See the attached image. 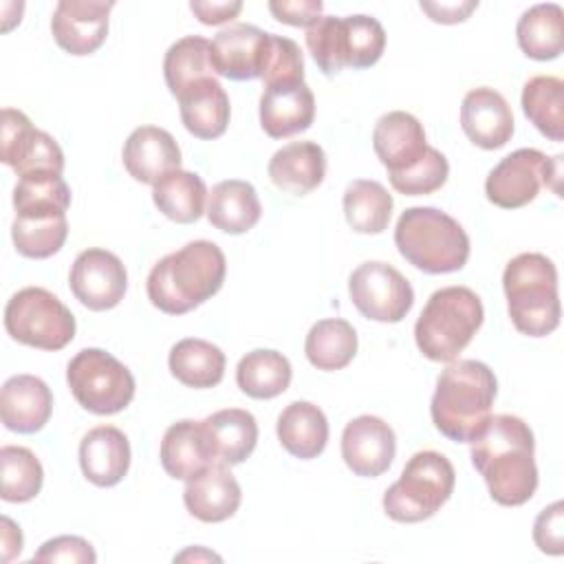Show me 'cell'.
<instances>
[{
    "label": "cell",
    "mask_w": 564,
    "mask_h": 564,
    "mask_svg": "<svg viewBox=\"0 0 564 564\" xmlns=\"http://www.w3.org/2000/svg\"><path fill=\"white\" fill-rule=\"evenodd\" d=\"M372 148L379 161L386 165L388 176L403 174L412 170L427 152L423 123L405 112L392 110L379 117L372 130Z\"/></svg>",
    "instance_id": "cell-16"
},
{
    "label": "cell",
    "mask_w": 564,
    "mask_h": 564,
    "mask_svg": "<svg viewBox=\"0 0 564 564\" xmlns=\"http://www.w3.org/2000/svg\"><path fill=\"white\" fill-rule=\"evenodd\" d=\"M220 560L218 555H214V553H209V551H203V549H189V551H183L181 555H176L174 557V562L178 560V562H183V560Z\"/></svg>",
    "instance_id": "cell-50"
},
{
    "label": "cell",
    "mask_w": 564,
    "mask_h": 564,
    "mask_svg": "<svg viewBox=\"0 0 564 564\" xmlns=\"http://www.w3.org/2000/svg\"><path fill=\"white\" fill-rule=\"evenodd\" d=\"M447 174H449V163L445 154L430 145L425 156L412 170L397 176H388V178H390V185L403 196H425L441 189L447 181Z\"/></svg>",
    "instance_id": "cell-42"
},
{
    "label": "cell",
    "mask_w": 564,
    "mask_h": 564,
    "mask_svg": "<svg viewBox=\"0 0 564 564\" xmlns=\"http://www.w3.org/2000/svg\"><path fill=\"white\" fill-rule=\"evenodd\" d=\"M546 154L535 148H520L507 154L487 176L485 194L502 209L529 205L544 185Z\"/></svg>",
    "instance_id": "cell-13"
},
{
    "label": "cell",
    "mask_w": 564,
    "mask_h": 564,
    "mask_svg": "<svg viewBox=\"0 0 564 564\" xmlns=\"http://www.w3.org/2000/svg\"><path fill=\"white\" fill-rule=\"evenodd\" d=\"M112 7L115 2L101 0H59L51 18L57 46L70 55L95 53L106 42Z\"/></svg>",
    "instance_id": "cell-15"
},
{
    "label": "cell",
    "mask_w": 564,
    "mask_h": 564,
    "mask_svg": "<svg viewBox=\"0 0 564 564\" xmlns=\"http://www.w3.org/2000/svg\"><path fill=\"white\" fill-rule=\"evenodd\" d=\"M4 328L18 344L40 350H62L75 337V317L51 291L26 286L7 302Z\"/></svg>",
    "instance_id": "cell-8"
},
{
    "label": "cell",
    "mask_w": 564,
    "mask_h": 564,
    "mask_svg": "<svg viewBox=\"0 0 564 564\" xmlns=\"http://www.w3.org/2000/svg\"><path fill=\"white\" fill-rule=\"evenodd\" d=\"M498 392L494 370L476 359L452 361L436 379L430 414L434 427L456 443H471L487 421Z\"/></svg>",
    "instance_id": "cell-3"
},
{
    "label": "cell",
    "mask_w": 564,
    "mask_h": 564,
    "mask_svg": "<svg viewBox=\"0 0 564 564\" xmlns=\"http://www.w3.org/2000/svg\"><path fill=\"white\" fill-rule=\"evenodd\" d=\"M533 540L542 553L560 555L564 551V505L562 500L540 511L533 524Z\"/></svg>",
    "instance_id": "cell-44"
},
{
    "label": "cell",
    "mask_w": 564,
    "mask_h": 564,
    "mask_svg": "<svg viewBox=\"0 0 564 564\" xmlns=\"http://www.w3.org/2000/svg\"><path fill=\"white\" fill-rule=\"evenodd\" d=\"M482 317V302L471 289H438L414 324L416 346L432 361H454L480 328Z\"/></svg>",
    "instance_id": "cell-6"
},
{
    "label": "cell",
    "mask_w": 564,
    "mask_h": 564,
    "mask_svg": "<svg viewBox=\"0 0 564 564\" xmlns=\"http://www.w3.org/2000/svg\"><path fill=\"white\" fill-rule=\"evenodd\" d=\"M227 260L212 240H194L163 256L148 275V300L167 315H183L216 295L225 282Z\"/></svg>",
    "instance_id": "cell-2"
},
{
    "label": "cell",
    "mask_w": 564,
    "mask_h": 564,
    "mask_svg": "<svg viewBox=\"0 0 564 564\" xmlns=\"http://www.w3.org/2000/svg\"><path fill=\"white\" fill-rule=\"evenodd\" d=\"M123 167L139 181L154 185L165 174L181 170V150L176 139L159 126H141L123 143Z\"/></svg>",
    "instance_id": "cell-18"
},
{
    "label": "cell",
    "mask_w": 564,
    "mask_h": 564,
    "mask_svg": "<svg viewBox=\"0 0 564 564\" xmlns=\"http://www.w3.org/2000/svg\"><path fill=\"white\" fill-rule=\"evenodd\" d=\"M262 205L256 187L240 178H227L212 187L207 200V220L225 234H245L260 220Z\"/></svg>",
    "instance_id": "cell-29"
},
{
    "label": "cell",
    "mask_w": 564,
    "mask_h": 564,
    "mask_svg": "<svg viewBox=\"0 0 564 564\" xmlns=\"http://www.w3.org/2000/svg\"><path fill=\"white\" fill-rule=\"evenodd\" d=\"M397 454L392 427L372 414L352 419L341 434V458L355 476L377 478L390 469Z\"/></svg>",
    "instance_id": "cell-14"
},
{
    "label": "cell",
    "mask_w": 564,
    "mask_h": 564,
    "mask_svg": "<svg viewBox=\"0 0 564 564\" xmlns=\"http://www.w3.org/2000/svg\"><path fill=\"white\" fill-rule=\"evenodd\" d=\"M152 200L165 218L187 225L203 216L207 187L198 174L174 170L152 185Z\"/></svg>",
    "instance_id": "cell-33"
},
{
    "label": "cell",
    "mask_w": 564,
    "mask_h": 564,
    "mask_svg": "<svg viewBox=\"0 0 564 564\" xmlns=\"http://www.w3.org/2000/svg\"><path fill=\"white\" fill-rule=\"evenodd\" d=\"M159 456L165 474L176 480H189L218 463L203 421L192 419L176 421L165 430Z\"/></svg>",
    "instance_id": "cell-23"
},
{
    "label": "cell",
    "mask_w": 564,
    "mask_h": 564,
    "mask_svg": "<svg viewBox=\"0 0 564 564\" xmlns=\"http://www.w3.org/2000/svg\"><path fill=\"white\" fill-rule=\"evenodd\" d=\"M527 119L551 141L564 139V82L553 75H535L522 88Z\"/></svg>",
    "instance_id": "cell-38"
},
{
    "label": "cell",
    "mask_w": 564,
    "mask_h": 564,
    "mask_svg": "<svg viewBox=\"0 0 564 564\" xmlns=\"http://www.w3.org/2000/svg\"><path fill=\"white\" fill-rule=\"evenodd\" d=\"M324 4L319 0H271L269 11L275 20L291 26H313L322 18Z\"/></svg>",
    "instance_id": "cell-46"
},
{
    "label": "cell",
    "mask_w": 564,
    "mask_h": 564,
    "mask_svg": "<svg viewBox=\"0 0 564 564\" xmlns=\"http://www.w3.org/2000/svg\"><path fill=\"white\" fill-rule=\"evenodd\" d=\"M66 381L75 401L99 416L121 412L134 397L128 366L101 348L79 350L66 366Z\"/></svg>",
    "instance_id": "cell-9"
},
{
    "label": "cell",
    "mask_w": 564,
    "mask_h": 564,
    "mask_svg": "<svg viewBox=\"0 0 564 564\" xmlns=\"http://www.w3.org/2000/svg\"><path fill=\"white\" fill-rule=\"evenodd\" d=\"M280 445L300 460L319 456L328 443L326 414L311 401H293L278 416Z\"/></svg>",
    "instance_id": "cell-28"
},
{
    "label": "cell",
    "mask_w": 564,
    "mask_h": 564,
    "mask_svg": "<svg viewBox=\"0 0 564 564\" xmlns=\"http://www.w3.org/2000/svg\"><path fill=\"white\" fill-rule=\"evenodd\" d=\"M478 7L476 0L465 2H421V11L430 15V20L441 24H456L469 18V13Z\"/></svg>",
    "instance_id": "cell-47"
},
{
    "label": "cell",
    "mask_w": 564,
    "mask_h": 564,
    "mask_svg": "<svg viewBox=\"0 0 564 564\" xmlns=\"http://www.w3.org/2000/svg\"><path fill=\"white\" fill-rule=\"evenodd\" d=\"M399 253L423 273L460 271L469 258V236L436 207H408L394 227Z\"/></svg>",
    "instance_id": "cell-4"
},
{
    "label": "cell",
    "mask_w": 564,
    "mask_h": 564,
    "mask_svg": "<svg viewBox=\"0 0 564 564\" xmlns=\"http://www.w3.org/2000/svg\"><path fill=\"white\" fill-rule=\"evenodd\" d=\"M236 383L251 399H273L289 388L291 364L278 350L256 348L238 361Z\"/></svg>",
    "instance_id": "cell-36"
},
{
    "label": "cell",
    "mask_w": 564,
    "mask_h": 564,
    "mask_svg": "<svg viewBox=\"0 0 564 564\" xmlns=\"http://www.w3.org/2000/svg\"><path fill=\"white\" fill-rule=\"evenodd\" d=\"M68 236L66 209L55 205H35L15 209L11 238L20 256L44 260L57 253Z\"/></svg>",
    "instance_id": "cell-25"
},
{
    "label": "cell",
    "mask_w": 564,
    "mask_h": 564,
    "mask_svg": "<svg viewBox=\"0 0 564 564\" xmlns=\"http://www.w3.org/2000/svg\"><path fill=\"white\" fill-rule=\"evenodd\" d=\"M163 75L174 97L203 79L216 77L218 73L212 59V42L200 35H185L176 40L165 53Z\"/></svg>",
    "instance_id": "cell-34"
},
{
    "label": "cell",
    "mask_w": 564,
    "mask_h": 564,
    "mask_svg": "<svg viewBox=\"0 0 564 564\" xmlns=\"http://www.w3.org/2000/svg\"><path fill=\"white\" fill-rule=\"evenodd\" d=\"M260 79L264 82V88L275 84L304 82V59L297 42H293L291 37L269 33Z\"/></svg>",
    "instance_id": "cell-41"
},
{
    "label": "cell",
    "mask_w": 564,
    "mask_h": 564,
    "mask_svg": "<svg viewBox=\"0 0 564 564\" xmlns=\"http://www.w3.org/2000/svg\"><path fill=\"white\" fill-rule=\"evenodd\" d=\"M97 560L90 542L77 535H57L46 540L33 555V562H88Z\"/></svg>",
    "instance_id": "cell-45"
},
{
    "label": "cell",
    "mask_w": 564,
    "mask_h": 564,
    "mask_svg": "<svg viewBox=\"0 0 564 564\" xmlns=\"http://www.w3.org/2000/svg\"><path fill=\"white\" fill-rule=\"evenodd\" d=\"M225 352L198 337H185L176 341L170 350V372L187 388L205 390L223 381L225 375Z\"/></svg>",
    "instance_id": "cell-31"
},
{
    "label": "cell",
    "mask_w": 564,
    "mask_h": 564,
    "mask_svg": "<svg viewBox=\"0 0 564 564\" xmlns=\"http://www.w3.org/2000/svg\"><path fill=\"white\" fill-rule=\"evenodd\" d=\"M518 44L531 59H555L564 46V11L555 2H542L527 9L516 26Z\"/></svg>",
    "instance_id": "cell-32"
},
{
    "label": "cell",
    "mask_w": 564,
    "mask_h": 564,
    "mask_svg": "<svg viewBox=\"0 0 564 564\" xmlns=\"http://www.w3.org/2000/svg\"><path fill=\"white\" fill-rule=\"evenodd\" d=\"M304 352L317 370H341L357 355V333L352 324L341 317L319 319L306 335Z\"/></svg>",
    "instance_id": "cell-35"
},
{
    "label": "cell",
    "mask_w": 564,
    "mask_h": 564,
    "mask_svg": "<svg viewBox=\"0 0 564 564\" xmlns=\"http://www.w3.org/2000/svg\"><path fill=\"white\" fill-rule=\"evenodd\" d=\"M269 33L253 24H231L212 40V59L218 75L245 82L258 79Z\"/></svg>",
    "instance_id": "cell-21"
},
{
    "label": "cell",
    "mask_w": 564,
    "mask_h": 564,
    "mask_svg": "<svg viewBox=\"0 0 564 564\" xmlns=\"http://www.w3.org/2000/svg\"><path fill=\"white\" fill-rule=\"evenodd\" d=\"M535 441L531 427L513 414H496L471 441V463L489 496L505 507H520L538 489Z\"/></svg>",
    "instance_id": "cell-1"
},
{
    "label": "cell",
    "mask_w": 564,
    "mask_h": 564,
    "mask_svg": "<svg viewBox=\"0 0 564 564\" xmlns=\"http://www.w3.org/2000/svg\"><path fill=\"white\" fill-rule=\"evenodd\" d=\"M267 172L278 189L306 196L324 181L326 154L315 141H293L273 152Z\"/></svg>",
    "instance_id": "cell-26"
},
{
    "label": "cell",
    "mask_w": 564,
    "mask_h": 564,
    "mask_svg": "<svg viewBox=\"0 0 564 564\" xmlns=\"http://www.w3.org/2000/svg\"><path fill=\"white\" fill-rule=\"evenodd\" d=\"M181 121L198 139H218L229 123V97L216 77L189 86L178 97Z\"/></svg>",
    "instance_id": "cell-27"
},
{
    "label": "cell",
    "mask_w": 564,
    "mask_h": 564,
    "mask_svg": "<svg viewBox=\"0 0 564 564\" xmlns=\"http://www.w3.org/2000/svg\"><path fill=\"white\" fill-rule=\"evenodd\" d=\"M460 126L474 145L498 150L513 137V112L498 90L480 86L463 97Z\"/></svg>",
    "instance_id": "cell-17"
},
{
    "label": "cell",
    "mask_w": 564,
    "mask_h": 564,
    "mask_svg": "<svg viewBox=\"0 0 564 564\" xmlns=\"http://www.w3.org/2000/svg\"><path fill=\"white\" fill-rule=\"evenodd\" d=\"M68 286L86 308L108 311L115 308L128 289V273L123 262L108 249L82 251L68 275Z\"/></svg>",
    "instance_id": "cell-12"
},
{
    "label": "cell",
    "mask_w": 564,
    "mask_h": 564,
    "mask_svg": "<svg viewBox=\"0 0 564 564\" xmlns=\"http://www.w3.org/2000/svg\"><path fill=\"white\" fill-rule=\"evenodd\" d=\"M24 205H62L68 209L70 189L57 172H31L20 176L13 189V207Z\"/></svg>",
    "instance_id": "cell-43"
},
{
    "label": "cell",
    "mask_w": 564,
    "mask_h": 564,
    "mask_svg": "<svg viewBox=\"0 0 564 564\" xmlns=\"http://www.w3.org/2000/svg\"><path fill=\"white\" fill-rule=\"evenodd\" d=\"M22 551V533L7 516L2 518V562L13 560L15 553Z\"/></svg>",
    "instance_id": "cell-49"
},
{
    "label": "cell",
    "mask_w": 564,
    "mask_h": 564,
    "mask_svg": "<svg viewBox=\"0 0 564 564\" xmlns=\"http://www.w3.org/2000/svg\"><path fill=\"white\" fill-rule=\"evenodd\" d=\"M79 467L86 480L97 487L121 482L130 467L128 436L115 425L93 427L79 443Z\"/></svg>",
    "instance_id": "cell-24"
},
{
    "label": "cell",
    "mask_w": 564,
    "mask_h": 564,
    "mask_svg": "<svg viewBox=\"0 0 564 564\" xmlns=\"http://www.w3.org/2000/svg\"><path fill=\"white\" fill-rule=\"evenodd\" d=\"M53 412L51 388L35 375H13L0 392V416L18 434L40 432Z\"/></svg>",
    "instance_id": "cell-20"
},
{
    "label": "cell",
    "mask_w": 564,
    "mask_h": 564,
    "mask_svg": "<svg viewBox=\"0 0 564 564\" xmlns=\"http://www.w3.org/2000/svg\"><path fill=\"white\" fill-rule=\"evenodd\" d=\"M502 289L513 326L529 337H546L560 324L555 264L542 253L516 256L502 273Z\"/></svg>",
    "instance_id": "cell-5"
},
{
    "label": "cell",
    "mask_w": 564,
    "mask_h": 564,
    "mask_svg": "<svg viewBox=\"0 0 564 564\" xmlns=\"http://www.w3.org/2000/svg\"><path fill=\"white\" fill-rule=\"evenodd\" d=\"M456 471L441 452H416L397 482L383 494V511L397 522H421L432 518L452 496Z\"/></svg>",
    "instance_id": "cell-7"
},
{
    "label": "cell",
    "mask_w": 564,
    "mask_h": 564,
    "mask_svg": "<svg viewBox=\"0 0 564 564\" xmlns=\"http://www.w3.org/2000/svg\"><path fill=\"white\" fill-rule=\"evenodd\" d=\"M192 13L203 24H223L234 20L242 11V2H189Z\"/></svg>",
    "instance_id": "cell-48"
},
{
    "label": "cell",
    "mask_w": 564,
    "mask_h": 564,
    "mask_svg": "<svg viewBox=\"0 0 564 564\" xmlns=\"http://www.w3.org/2000/svg\"><path fill=\"white\" fill-rule=\"evenodd\" d=\"M348 293L357 311L381 324L401 322L412 304L414 289L408 278L388 262H364L348 278Z\"/></svg>",
    "instance_id": "cell-10"
},
{
    "label": "cell",
    "mask_w": 564,
    "mask_h": 564,
    "mask_svg": "<svg viewBox=\"0 0 564 564\" xmlns=\"http://www.w3.org/2000/svg\"><path fill=\"white\" fill-rule=\"evenodd\" d=\"M0 478L4 502H29L40 494L44 471L29 447L4 445L0 449Z\"/></svg>",
    "instance_id": "cell-40"
},
{
    "label": "cell",
    "mask_w": 564,
    "mask_h": 564,
    "mask_svg": "<svg viewBox=\"0 0 564 564\" xmlns=\"http://www.w3.org/2000/svg\"><path fill=\"white\" fill-rule=\"evenodd\" d=\"M306 48L319 70L328 77L344 68H352V35L348 15H322L313 26L306 29Z\"/></svg>",
    "instance_id": "cell-39"
},
{
    "label": "cell",
    "mask_w": 564,
    "mask_h": 564,
    "mask_svg": "<svg viewBox=\"0 0 564 564\" xmlns=\"http://www.w3.org/2000/svg\"><path fill=\"white\" fill-rule=\"evenodd\" d=\"M392 207L388 189L370 178H357L344 192V216L357 234H381L390 223Z\"/></svg>",
    "instance_id": "cell-37"
},
{
    "label": "cell",
    "mask_w": 564,
    "mask_h": 564,
    "mask_svg": "<svg viewBox=\"0 0 564 564\" xmlns=\"http://www.w3.org/2000/svg\"><path fill=\"white\" fill-rule=\"evenodd\" d=\"M315 97L304 82L275 84L260 97V126L271 139H286L311 128Z\"/></svg>",
    "instance_id": "cell-19"
},
{
    "label": "cell",
    "mask_w": 564,
    "mask_h": 564,
    "mask_svg": "<svg viewBox=\"0 0 564 564\" xmlns=\"http://www.w3.org/2000/svg\"><path fill=\"white\" fill-rule=\"evenodd\" d=\"M212 449L218 463L240 465L251 456L258 443L256 416L240 408H225L203 419Z\"/></svg>",
    "instance_id": "cell-30"
},
{
    "label": "cell",
    "mask_w": 564,
    "mask_h": 564,
    "mask_svg": "<svg viewBox=\"0 0 564 564\" xmlns=\"http://www.w3.org/2000/svg\"><path fill=\"white\" fill-rule=\"evenodd\" d=\"M0 161L18 176L42 170L62 174L64 170V152L57 141L44 130H37L31 119L15 108H2Z\"/></svg>",
    "instance_id": "cell-11"
},
{
    "label": "cell",
    "mask_w": 564,
    "mask_h": 564,
    "mask_svg": "<svg viewBox=\"0 0 564 564\" xmlns=\"http://www.w3.org/2000/svg\"><path fill=\"white\" fill-rule=\"evenodd\" d=\"M240 500V485L225 463H216L189 478L183 491L185 509L200 522H223L231 518Z\"/></svg>",
    "instance_id": "cell-22"
}]
</instances>
